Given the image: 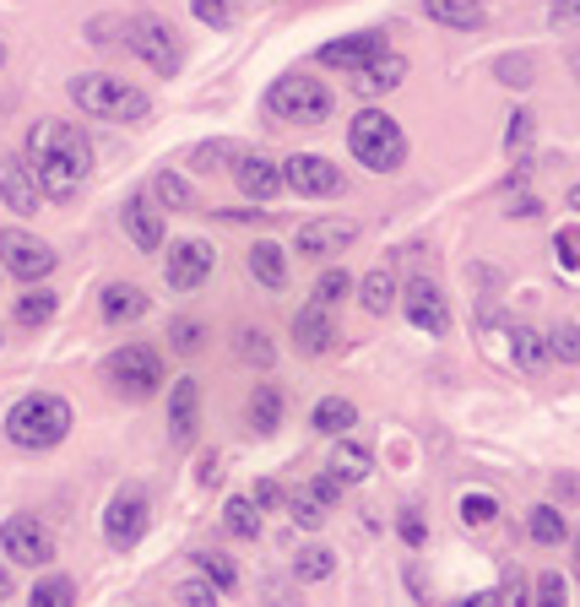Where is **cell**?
Listing matches in <instances>:
<instances>
[{"label":"cell","mask_w":580,"mask_h":607,"mask_svg":"<svg viewBox=\"0 0 580 607\" xmlns=\"http://www.w3.org/2000/svg\"><path fill=\"white\" fill-rule=\"evenodd\" d=\"M28 169L50 202H76L87 174H93V141L82 136V126L44 120L28 136Z\"/></svg>","instance_id":"cell-1"},{"label":"cell","mask_w":580,"mask_h":607,"mask_svg":"<svg viewBox=\"0 0 580 607\" xmlns=\"http://www.w3.org/2000/svg\"><path fill=\"white\" fill-rule=\"evenodd\" d=\"M65 434H71V407L65 397H50V391H33L6 412V440L17 451H55Z\"/></svg>","instance_id":"cell-2"},{"label":"cell","mask_w":580,"mask_h":607,"mask_svg":"<svg viewBox=\"0 0 580 607\" xmlns=\"http://www.w3.org/2000/svg\"><path fill=\"white\" fill-rule=\"evenodd\" d=\"M71 104L82 109V115H93V120H141L152 104H147V93L141 87H130L120 76H109V71H87V76H71Z\"/></svg>","instance_id":"cell-3"},{"label":"cell","mask_w":580,"mask_h":607,"mask_svg":"<svg viewBox=\"0 0 580 607\" xmlns=\"http://www.w3.org/2000/svg\"><path fill=\"white\" fill-rule=\"evenodd\" d=\"M347 147H353V158H358L364 169H375V174H396V169L407 163V136H401V126L390 120L386 109H364V115L347 126Z\"/></svg>","instance_id":"cell-4"},{"label":"cell","mask_w":580,"mask_h":607,"mask_svg":"<svg viewBox=\"0 0 580 607\" xmlns=\"http://www.w3.org/2000/svg\"><path fill=\"white\" fill-rule=\"evenodd\" d=\"M266 104H271V115L288 120V126H321V120H331V104H336V98H331V87L315 82L310 71H288V76L271 82Z\"/></svg>","instance_id":"cell-5"},{"label":"cell","mask_w":580,"mask_h":607,"mask_svg":"<svg viewBox=\"0 0 580 607\" xmlns=\"http://www.w3.org/2000/svg\"><path fill=\"white\" fill-rule=\"evenodd\" d=\"M104 386H109L115 397H126V402H147V397L163 386V364H158L152 347L126 342V347H115V353L104 358Z\"/></svg>","instance_id":"cell-6"},{"label":"cell","mask_w":580,"mask_h":607,"mask_svg":"<svg viewBox=\"0 0 580 607\" xmlns=\"http://www.w3.org/2000/svg\"><path fill=\"white\" fill-rule=\"evenodd\" d=\"M126 50H130V55H141V61L158 71V76H174L180 61H185L180 33L169 28V17H152V11H141V17H130V22H126Z\"/></svg>","instance_id":"cell-7"},{"label":"cell","mask_w":580,"mask_h":607,"mask_svg":"<svg viewBox=\"0 0 580 607\" xmlns=\"http://www.w3.org/2000/svg\"><path fill=\"white\" fill-rule=\"evenodd\" d=\"M0 553L11 564L44 570L55 559V538H50V527H39V516H11V521H0Z\"/></svg>","instance_id":"cell-8"},{"label":"cell","mask_w":580,"mask_h":607,"mask_svg":"<svg viewBox=\"0 0 580 607\" xmlns=\"http://www.w3.org/2000/svg\"><path fill=\"white\" fill-rule=\"evenodd\" d=\"M147 516H152V505H147V494L136 483L115 488V499L104 510V538H109V548H136L141 532H147Z\"/></svg>","instance_id":"cell-9"},{"label":"cell","mask_w":580,"mask_h":607,"mask_svg":"<svg viewBox=\"0 0 580 607\" xmlns=\"http://www.w3.org/2000/svg\"><path fill=\"white\" fill-rule=\"evenodd\" d=\"M396 304L407 310V321H412L418 332H429V337H445V332H451V310H445V293H440V282H429V277H412V282L396 293Z\"/></svg>","instance_id":"cell-10"},{"label":"cell","mask_w":580,"mask_h":607,"mask_svg":"<svg viewBox=\"0 0 580 607\" xmlns=\"http://www.w3.org/2000/svg\"><path fill=\"white\" fill-rule=\"evenodd\" d=\"M0 267L11 271V277H22V282H44L55 271V250L44 239L11 228V234H0Z\"/></svg>","instance_id":"cell-11"},{"label":"cell","mask_w":580,"mask_h":607,"mask_svg":"<svg viewBox=\"0 0 580 607\" xmlns=\"http://www.w3.org/2000/svg\"><path fill=\"white\" fill-rule=\"evenodd\" d=\"M282 180H288L293 196H336V191H342V169H336L331 158H321V152L288 158V163H282Z\"/></svg>","instance_id":"cell-12"},{"label":"cell","mask_w":580,"mask_h":607,"mask_svg":"<svg viewBox=\"0 0 580 607\" xmlns=\"http://www.w3.org/2000/svg\"><path fill=\"white\" fill-rule=\"evenodd\" d=\"M212 267H217V250H212L206 239H180V245H169V261H163L169 288H174V293L201 288V282L212 277Z\"/></svg>","instance_id":"cell-13"},{"label":"cell","mask_w":580,"mask_h":607,"mask_svg":"<svg viewBox=\"0 0 580 607\" xmlns=\"http://www.w3.org/2000/svg\"><path fill=\"white\" fill-rule=\"evenodd\" d=\"M353 239H358L353 217H315V223L299 228V256L304 261H325V256H342Z\"/></svg>","instance_id":"cell-14"},{"label":"cell","mask_w":580,"mask_h":607,"mask_svg":"<svg viewBox=\"0 0 580 607\" xmlns=\"http://www.w3.org/2000/svg\"><path fill=\"white\" fill-rule=\"evenodd\" d=\"M39 196H44V191H39L28 158H0V202H6V212L33 217V212H39Z\"/></svg>","instance_id":"cell-15"},{"label":"cell","mask_w":580,"mask_h":607,"mask_svg":"<svg viewBox=\"0 0 580 607\" xmlns=\"http://www.w3.org/2000/svg\"><path fill=\"white\" fill-rule=\"evenodd\" d=\"M347 76H353L347 87H353L358 98H380V93H390V87H401V82H407V55L380 50L375 61H364L358 71H347Z\"/></svg>","instance_id":"cell-16"},{"label":"cell","mask_w":580,"mask_h":607,"mask_svg":"<svg viewBox=\"0 0 580 607\" xmlns=\"http://www.w3.org/2000/svg\"><path fill=\"white\" fill-rule=\"evenodd\" d=\"M234 180H239V191H245L250 202H271L277 191H288L282 163H277V158H266V152H245V158L234 163Z\"/></svg>","instance_id":"cell-17"},{"label":"cell","mask_w":580,"mask_h":607,"mask_svg":"<svg viewBox=\"0 0 580 607\" xmlns=\"http://www.w3.org/2000/svg\"><path fill=\"white\" fill-rule=\"evenodd\" d=\"M120 223H126L130 245L141 250V256H152V250H163V212L152 206V196H126V212H120Z\"/></svg>","instance_id":"cell-18"},{"label":"cell","mask_w":580,"mask_h":607,"mask_svg":"<svg viewBox=\"0 0 580 607\" xmlns=\"http://www.w3.org/2000/svg\"><path fill=\"white\" fill-rule=\"evenodd\" d=\"M336 494H342V477L331 473V477H321V483H310V488H299V494L288 499V510H293V521H299L304 532H321L331 505H336Z\"/></svg>","instance_id":"cell-19"},{"label":"cell","mask_w":580,"mask_h":607,"mask_svg":"<svg viewBox=\"0 0 580 607\" xmlns=\"http://www.w3.org/2000/svg\"><path fill=\"white\" fill-rule=\"evenodd\" d=\"M386 50V33H353V39H336L321 50V66L331 71H358L364 61H375Z\"/></svg>","instance_id":"cell-20"},{"label":"cell","mask_w":580,"mask_h":607,"mask_svg":"<svg viewBox=\"0 0 580 607\" xmlns=\"http://www.w3.org/2000/svg\"><path fill=\"white\" fill-rule=\"evenodd\" d=\"M293 342H299V353H310V358H321L325 347L336 342V326H331V310H325V304H304V310L293 315Z\"/></svg>","instance_id":"cell-21"},{"label":"cell","mask_w":580,"mask_h":607,"mask_svg":"<svg viewBox=\"0 0 580 607\" xmlns=\"http://www.w3.org/2000/svg\"><path fill=\"white\" fill-rule=\"evenodd\" d=\"M195 418H201V380H174L169 386V429H174V440L185 445L195 434Z\"/></svg>","instance_id":"cell-22"},{"label":"cell","mask_w":580,"mask_h":607,"mask_svg":"<svg viewBox=\"0 0 580 607\" xmlns=\"http://www.w3.org/2000/svg\"><path fill=\"white\" fill-rule=\"evenodd\" d=\"M98 310H104L109 326H126V321H141V315H147V293H141L136 282H109L104 299H98Z\"/></svg>","instance_id":"cell-23"},{"label":"cell","mask_w":580,"mask_h":607,"mask_svg":"<svg viewBox=\"0 0 580 607\" xmlns=\"http://www.w3.org/2000/svg\"><path fill=\"white\" fill-rule=\"evenodd\" d=\"M423 11H429L440 28H461V33H477V28L488 22L477 0H423Z\"/></svg>","instance_id":"cell-24"},{"label":"cell","mask_w":580,"mask_h":607,"mask_svg":"<svg viewBox=\"0 0 580 607\" xmlns=\"http://www.w3.org/2000/svg\"><path fill=\"white\" fill-rule=\"evenodd\" d=\"M526 538L543 542V548H559V542H570V521L554 505H531L526 510Z\"/></svg>","instance_id":"cell-25"},{"label":"cell","mask_w":580,"mask_h":607,"mask_svg":"<svg viewBox=\"0 0 580 607\" xmlns=\"http://www.w3.org/2000/svg\"><path fill=\"white\" fill-rule=\"evenodd\" d=\"M331 473L342 477V483H364V477L375 473V451L358 445V440H342L336 456H331Z\"/></svg>","instance_id":"cell-26"},{"label":"cell","mask_w":580,"mask_h":607,"mask_svg":"<svg viewBox=\"0 0 580 607\" xmlns=\"http://www.w3.org/2000/svg\"><path fill=\"white\" fill-rule=\"evenodd\" d=\"M250 277H256L260 288H271V293H277V288H288V256H282L277 245H266V239H260L256 250H250Z\"/></svg>","instance_id":"cell-27"},{"label":"cell","mask_w":580,"mask_h":607,"mask_svg":"<svg viewBox=\"0 0 580 607\" xmlns=\"http://www.w3.org/2000/svg\"><path fill=\"white\" fill-rule=\"evenodd\" d=\"M55 310H61V299H55L50 288H28V293L17 299V326L39 332V326H50V321H55Z\"/></svg>","instance_id":"cell-28"},{"label":"cell","mask_w":580,"mask_h":607,"mask_svg":"<svg viewBox=\"0 0 580 607\" xmlns=\"http://www.w3.org/2000/svg\"><path fill=\"white\" fill-rule=\"evenodd\" d=\"M396 293H401V288H396L390 271H369V277L358 282V304H364L369 315H390V310H396Z\"/></svg>","instance_id":"cell-29"},{"label":"cell","mask_w":580,"mask_h":607,"mask_svg":"<svg viewBox=\"0 0 580 607\" xmlns=\"http://www.w3.org/2000/svg\"><path fill=\"white\" fill-rule=\"evenodd\" d=\"M239 158H245L239 141H201L191 152V169H201V174H223V169H234Z\"/></svg>","instance_id":"cell-30"},{"label":"cell","mask_w":580,"mask_h":607,"mask_svg":"<svg viewBox=\"0 0 580 607\" xmlns=\"http://www.w3.org/2000/svg\"><path fill=\"white\" fill-rule=\"evenodd\" d=\"M277 423H282V391L277 386H256V397H250V429L256 434H277Z\"/></svg>","instance_id":"cell-31"},{"label":"cell","mask_w":580,"mask_h":607,"mask_svg":"<svg viewBox=\"0 0 580 607\" xmlns=\"http://www.w3.org/2000/svg\"><path fill=\"white\" fill-rule=\"evenodd\" d=\"M223 527H228V538H239V542H256V538H260L256 499H228V505H223Z\"/></svg>","instance_id":"cell-32"},{"label":"cell","mask_w":580,"mask_h":607,"mask_svg":"<svg viewBox=\"0 0 580 607\" xmlns=\"http://www.w3.org/2000/svg\"><path fill=\"white\" fill-rule=\"evenodd\" d=\"M321 434H342V429H353L358 423V407L353 402H342V397H325L321 407H315V418H310Z\"/></svg>","instance_id":"cell-33"},{"label":"cell","mask_w":580,"mask_h":607,"mask_svg":"<svg viewBox=\"0 0 580 607\" xmlns=\"http://www.w3.org/2000/svg\"><path fill=\"white\" fill-rule=\"evenodd\" d=\"M152 196L169 206V212H191V206H195V191L180 180V174H174V169H163V174L152 180Z\"/></svg>","instance_id":"cell-34"},{"label":"cell","mask_w":580,"mask_h":607,"mask_svg":"<svg viewBox=\"0 0 580 607\" xmlns=\"http://www.w3.org/2000/svg\"><path fill=\"white\" fill-rule=\"evenodd\" d=\"M511 342H516V364H520V369H531V375H537V369L548 364V337H537L531 326H516Z\"/></svg>","instance_id":"cell-35"},{"label":"cell","mask_w":580,"mask_h":607,"mask_svg":"<svg viewBox=\"0 0 580 607\" xmlns=\"http://www.w3.org/2000/svg\"><path fill=\"white\" fill-rule=\"evenodd\" d=\"M195 570H201L217 592H234V586H239V570H234L228 553H195Z\"/></svg>","instance_id":"cell-36"},{"label":"cell","mask_w":580,"mask_h":607,"mask_svg":"<svg viewBox=\"0 0 580 607\" xmlns=\"http://www.w3.org/2000/svg\"><path fill=\"white\" fill-rule=\"evenodd\" d=\"M331 570H336V553H331V548H304V553L293 559V575H299V581H331Z\"/></svg>","instance_id":"cell-37"},{"label":"cell","mask_w":580,"mask_h":607,"mask_svg":"<svg viewBox=\"0 0 580 607\" xmlns=\"http://www.w3.org/2000/svg\"><path fill=\"white\" fill-rule=\"evenodd\" d=\"M548 358H559V364H580V326H576V321H559V326L548 332Z\"/></svg>","instance_id":"cell-38"},{"label":"cell","mask_w":580,"mask_h":607,"mask_svg":"<svg viewBox=\"0 0 580 607\" xmlns=\"http://www.w3.org/2000/svg\"><path fill=\"white\" fill-rule=\"evenodd\" d=\"M347 293H353V277H347L342 267H325L321 282H315V304H325V310H331V304H342Z\"/></svg>","instance_id":"cell-39"},{"label":"cell","mask_w":580,"mask_h":607,"mask_svg":"<svg viewBox=\"0 0 580 607\" xmlns=\"http://www.w3.org/2000/svg\"><path fill=\"white\" fill-rule=\"evenodd\" d=\"M33 603H39V607L76 603V581H71V575H50V581H39V586H33Z\"/></svg>","instance_id":"cell-40"},{"label":"cell","mask_w":580,"mask_h":607,"mask_svg":"<svg viewBox=\"0 0 580 607\" xmlns=\"http://www.w3.org/2000/svg\"><path fill=\"white\" fill-rule=\"evenodd\" d=\"M531 126H537V120H531L526 109H520V115H511V136H505V147H511V158L520 163V174H526V147H531Z\"/></svg>","instance_id":"cell-41"},{"label":"cell","mask_w":580,"mask_h":607,"mask_svg":"<svg viewBox=\"0 0 580 607\" xmlns=\"http://www.w3.org/2000/svg\"><path fill=\"white\" fill-rule=\"evenodd\" d=\"M217 597H223V592H217L206 575H201V581H180V586H174V603H185V607H212Z\"/></svg>","instance_id":"cell-42"},{"label":"cell","mask_w":580,"mask_h":607,"mask_svg":"<svg viewBox=\"0 0 580 607\" xmlns=\"http://www.w3.org/2000/svg\"><path fill=\"white\" fill-rule=\"evenodd\" d=\"M494 76H500L505 87H531V61H526V55H500V61H494Z\"/></svg>","instance_id":"cell-43"},{"label":"cell","mask_w":580,"mask_h":607,"mask_svg":"<svg viewBox=\"0 0 580 607\" xmlns=\"http://www.w3.org/2000/svg\"><path fill=\"white\" fill-rule=\"evenodd\" d=\"M494 516H500V505H494L488 494H466V499H461V521H466V527H488Z\"/></svg>","instance_id":"cell-44"},{"label":"cell","mask_w":580,"mask_h":607,"mask_svg":"<svg viewBox=\"0 0 580 607\" xmlns=\"http://www.w3.org/2000/svg\"><path fill=\"white\" fill-rule=\"evenodd\" d=\"M195 22H206V28H228L234 22V0H191Z\"/></svg>","instance_id":"cell-45"},{"label":"cell","mask_w":580,"mask_h":607,"mask_svg":"<svg viewBox=\"0 0 580 607\" xmlns=\"http://www.w3.org/2000/svg\"><path fill=\"white\" fill-rule=\"evenodd\" d=\"M201 337H206V332H201L195 321H174V326H169V342H174V353H195V347H201Z\"/></svg>","instance_id":"cell-46"},{"label":"cell","mask_w":580,"mask_h":607,"mask_svg":"<svg viewBox=\"0 0 580 607\" xmlns=\"http://www.w3.org/2000/svg\"><path fill=\"white\" fill-rule=\"evenodd\" d=\"M239 353H245L250 364H260V369L271 364V342L260 337V332H239Z\"/></svg>","instance_id":"cell-47"},{"label":"cell","mask_w":580,"mask_h":607,"mask_svg":"<svg viewBox=\"0 0 580 607\" xmlns=\"http://www.w3.org/2000/svg\"><path fill=\"white\" fill-rule=\"evenodd\" d=\"M554 250H559V261H565V267H580V228H559Z\"/></svg>","instance_id":"cell-48"},{"label":"cell","mask_w":580,"mask_h":607,"mask_svg":"<svg viewBox=\"0 0 580 607\" xmlns=\"http://www.w3.org/2000/svg\"><path fill=\"white\" fill-rule=\"evenodd\" d=\"M250 499H256V510H282V505H288L282 483H256V494H250Z\"/></svg>","instance_id":"cell-49"},{"label":"cell","mask_w":580,"mask_h":607,"mask_svg":"<svg viewBox=\"0 0 580 607\" xmlns=\"http://www.w3.org/2000/svg\"><path fill=\"white\" fill-rule=\"evenodd\" d=\"M537 603H565V575H537Z\"/></svg>","instance_id":"cell-50"},{"label":"cell","mask_w":580,"mask_h":607,"mask_svg":"<svg viewBox=\"0 0 580 607\" xmlns=\"http://www.w3.org/2000/svg\"><path fill=\"white\" fill-rule=\"evenodd\" d=\"M554 494H559V499H576V505H580V477L559 473V477H554Z\"/></svg>","instance_id":"cell-51"},{"label":"cell","mask_w":580,"mask_h":607,"mask_svg":"<svg viewBox=\"0 0 580 607\" xmlns=\"http://www.w3.org/2000/svg\"><path fill=\"white\" fill-rule=\"evenodd\" d=\"M401 538L412 542V548H423V521H418V516H412V510H407V516H401Z\"/></svg>","instance_id":"cell-52"},{"label":"cell","mask_w":580,"mask_h":607,"mask_svg":"<svg viewBox=\"0 0 580 607\" xmlns=\"http://www.w3.org/2000/svg\"><path fill=\"white\" fill-rule=\"evenodd\" d=\"M548 6H554V17H559V22H576V17H580V0H548Z\"/></svg>","instance_id":"cell-53"},{"label":"cell","mask_w":580,"mask_h":607,"mask_svg":"<svg viewBox=\"0 0 580 607\" xmlns=\"http://www.w3.org/2000/svg\"><path fill=\"white\" fill-rule=\"evenodd\" d=\"M537 212H543V206H537V196H520V202L511 206V217H537Z\"/></svg>","instance_id":"cell-54"},{"label":"cell","mask_w":580,"mask_h":607,"mask_svg":"<svg viewBox=\"0 0 580 607\" xmlns=\"http://www.w3.org/2000/svg\"><path fill=\"white\" fill-rule=\"evenodd\" d=\"M11 592H17V581H11V570H6V564H0V603H6V597H11Z\"/></svg>","instance_id":"cell-55"},{"label":"cell","mask_w":580,"mask_h":607,"mask_svg":"<svg viewBox=\"0 0 580 607\" xmlns=\"http://www.w3.org/2000/svg\"><path fill=\"white\" fill-rule=\"evenodd\" d=\"M570 206H576V212H580V185H570Z\"/></svg>","instance_id":"cell-56"},{"label":"cell","mask_w":580,"mask_h":607,"mask_svg":"<svg viewBox=\"0 0 580 607\" xmlns=\"http://www.w3.org/2000/svg\"><path fill=\"white\" fill-rule=\"evenodd\" d=\"M576 581H580V538H576Z\"/></svg>","instance_id":"cell-57"},{"label":"cell","mask_w":580,"mask_h":607,"mask_svg":"<svg viewBox=\"0 0 580 607\" xmlns=\"http://www.w3.org/2000/svg\"><path fill=\"white\" fill-rule=\"evenodd\" d=\"M0 66H6V44H0Z\"/></svg>","instance_id":"cell-58"}]
</instances>
